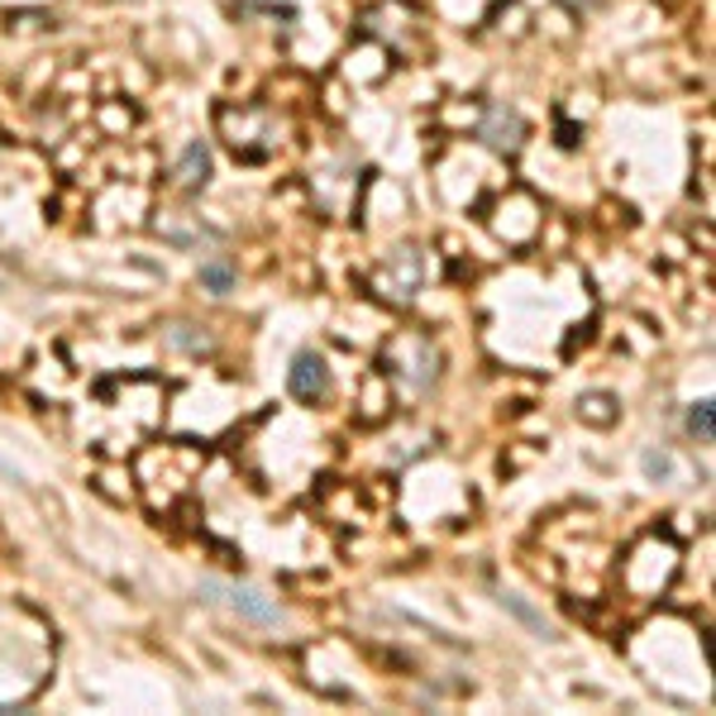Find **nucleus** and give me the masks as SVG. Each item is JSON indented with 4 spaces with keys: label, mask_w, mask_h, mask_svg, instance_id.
Segmentation results:
<instances>
[{
    "label": "nucleus",
    "mask_w": 716,
    "mask_h": 716,
    "mask_svg": "<svg viewBox=\"0 0 716 716\" xmlns=\"http://www.w3.org/2000/svg\"><path fill=\"white\" fill-rule=\"evenodd\" d=\"M286 387H292V397L296 401H306V406H320L330 397V368H325V358H320L316 349H302L292 358V373H286Z\"/></svg>",
    "instance_id": "obj_1"
},
{
    "label": "nucleus",
    "mask_w": 716,
    "mask_h": 716,
    "mask_svg": "<svg viewBox=\"0 0 716 716\" xmlns=\"http://www.w3.org/2000/svg\"><path fill=\"white\" fill-rule=\"evenodd\" d=\"M201 592L206 597H220L225 606H234L239 616H248V621H258V626H278L282 612L272 602H263V597L254 588H239V583H220V578H206L201 583Z\"/></svg>",
    "instance_id": "obj_2"
},
{
    "label": "nucleus",
    "mask_w": 716,
    "mask_h": 716,
    "mask_svg": "<svg viewBox=\"0 0 716 716\" xmlns=\"http://www.w3.org/2000/svg\"><path fill=\"white\" fill-rule=\"evenodd\" d=\"M177 177H182V187H201L210 177V153L206 143H191V149L182 153V167H177Z\"/></svg>",
    "instance_id": "obj_3"
},
{
    "label": "nucleus",
    "mask_w": 716,
    "mask_h": 716,
    "mask_svg": "<svg viewBox=\"0 0 716 716\" xmlns=\"http://www.w3.org/2000/svg\"><path fill=\"white\" fill-rule=\"evenodd\" d=\"M487 139H493V149H516V143H521V119L507 115V111H497L493 125H487Z\"/></svg>",
    "instance_id": "obj_4"
},
{
    "label": "nucleus",
    "mask_w": 716,
    "mask_h": 716,
    "mask_svg": "<svg viewBox=\"0 0 716 716\" xmlns=\"http://www.w3.org/2000/svg\"><path fill=\"white\" fill-rule=\"evenodd\" d=\"M612 397H602V392H592V397H583L578 401V415L583 421H592V425H612L616 421V411H612Z\"/></svg>",
    "instance_id": "obj_5"
},
{
    "label": "nucleus",
    "mask_w": 716,
    "mask_h": 716,
    "mask_svg": "<svg viewBox=\"0 0 716 716\" xmlns=\"http://www.w3.org/2000/svg\"><path fill=\"white\" fill-rule=\"evenodd\" d=\"M688 430H692V439H702V445H712V435H716V425H712V401H698L688 411Z\"/></svg>",
    "instance_id": "obj_6"
},
{
    "label": "nucleus",
    "mask_w": 716,
    "mask_h": 716,
    "mask_svg": "<svg viewBox=\"0 0 716 716\" xmlns=\"http://www.w3.org/2000/svg\"><path fill=\"white\" fill-rule=\"evenodd\" d=\"M201 286H210V292H230L234 272L225 268V263H201Z\"/></svg>",
    "instance_id": "obj_7"
}]
</instances>
